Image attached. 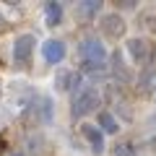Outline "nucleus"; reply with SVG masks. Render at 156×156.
Returning <instances> with one entry per match:
<instances>
[{
  "mask_svg": "<svg viewBox=\"0 0 156 156\" xmlns=\"http://www.w3.org/2000/svg\"><path fill=\"white\" fill-rule=\"evenodd\" d=\"M81 133H83V138L89 140V146H91L94 154H101V151H104V135H101V130L96 128V125H83Z\"/></svg>",
  "mask_w": 156,
  "mask_h": 156,
  "instance_id": "423d86ee",
  "label": "nucleus"
},
{
  "mask_svg": "<svg viewBox=\"0 0 156 156\" xmlns=\"http://www.w3.org/2000/svg\"><path fill=\"white\" fill-rule=\"evenodd\" d=\"M0 23H3V16H0Z\"/></svg>",
  "mask_w": 156,
  "mask_h": 156,
  "instance_id": "4468645a",
  "label": "nucleus"
},
{
  "mask_svg": "<svg viewBox=\"0 0 156 156\" xmlns=\"http://www.w3.org/2000/svg\"><path fill=\"white\" fill-rule=\"evenodd\" d=\"M99 128H101V133H117L120 125H117V120L109 115V112H101L99 115Z\"/></svg>",
  "mask_w": 156,
  "mask_h": 156,
  "instance_id": "1a4fd4ad",
  "label": "nucleus"
},
{
  "mask_svg": "<svg viewBox=\"0 0 156 156\" xmlns=\"http://www.w3.org/2000/svg\"><path fill=\"white\" fill-rule=\"evenodd\" d=\"M130 154H133V151H130L128 143H120V146L115 148V156H130Z\"/></svg>",
  "mask_w": 156,
  "mask_h": 156,
  "instance_id": "f8f14e48",
  "label": "nucleus"
},
{
  "mask_svg": "<svg viewBox=\"0 0 156 156\" xmlns=\"http://www.w3.org/2000/svg\"><path fill=\"white\" fill-rule=\"evenodd\" d=\"M42 55H44V60L50 65H57L65 57V44H62L60 39H47L44 44H42Z\"/></svg>",
  "mask_w": 156,
  "mask_h": 156,
  "instance_id": "20e7f679",
  "label": "nucleus"
},
{
  "mask_svg": "<svg viewBox=\"0 0 156 156\" xmlns=\"http://www.w3.org/2000/svg\"><path fill=\"white\" fill-rule=\"evenodd\" d=\"M101 31H104L109 39H120V37L125 34V21H122V16H117V13L104 16V21H101Z\"/></svg>",
  "mask_w": 156,
  "mask_h": 156,
  "instance_id": "39448f33",
  "label": "nucleus"
},
{
  "mask_svg": "<svg viewBox=\"0 0 156 156\" xmlns=\"http://www.w3.org/2000/svg\"><path fill=\"white\" fill-rule=\"evenodd\" d=\"M16 156H23V154H16Z\"/></svg>",
  "mask_w": 156,
  "mask_h": 156,
  "instance_id": "2eb2a0df",
  "label": "nucleus"
},
{
  "mask_svg": "<svg viewBox=\"0 0 156 156\" xmlns=\"http://www.w3.org/2000/svg\"><path fill=\"white\" fill-rule=\"evenodd\" d=\"M81 55H83V62H104L107 50L99 39H83L81 44Z\"/></svg>",
  "mask_w": 156,
  "mask_h": 156,
  "instance_id": "f03ea898",
  "label": "nucleus"
},
{
  "mask_svg": "<svg viewBox=\"0 0 156 156\" xmlns=\"http://www.w3.org/2000/svg\"><path fill=\"white\" fill-rule=\"evenodd\" d=\"M3 148H5V140H3V135H0V154H3Z\"/></svg>",
  "mask_w": 156,
  "mask_h": 156,
  "instance_id": "ddd939ff",
  "label": "nucleus"
},
{
  "mask_svg": "<svg viewBox=\"0 0 156 156\" xmlns=\"http://www.w3.org/2000/svg\"><path fill=\"white\" fill-rule=\"evenodd\" d=\"M128 52H130L133 60H143L146 52H148V44H146L143 39H130V42H128Z\"/></svg>",
  "mask_w": 156,
  "mask_h": 156,
  "instance_id": "6e6552de",
  "label": "nucleus"
},
{
  "mask_svg": "<svg viewBox=\"0 0 156 156\" xmlns=\"http://www.w3.org/2000/svg\"><path fill=\"white\" fill-rule=\"evenodd\" d=\"M34 44H37L34 34H21V37L16 39V44H13V60L26 62L29 57H31V52H34Z\"/></svg>",
  "mask_w": 156,
  "mask_h": 156,
  "instance_id": "7ed1b4c3",
  "label": "nucleus"
},
{
  "mask_svg": "<svg viewBox=\"0 0 156 156\" xmlns=\"http://www.w3.org/2000/svg\"><path fill=\"white\" fill-rule=\"evenodd\" d=\"M94 107H99V91L96 89H83L81 94L73 99V117H83V115H89Z\"/></svg>",
  "mask_w": 156,
  "mask_h": 156,
  "instance_id": "f257e3e1",
  "label": "nucleus"
},
{
  "mask_svg": "<svg viewBox=\"0 0 156 156\" xmlns=\"http://www.w3.org/2000/svg\"><path fill=\"white\" fill-rule=\"evenodd\" d=\"M42 120H44V122H50V120H52V99H50V96L42 99Z\"/></svg>",
  "mask_w": 156,
  "mask_h": 156,
  "instance_id": "9d476101",
  "label": "nucleus"
},
{
  "mask_svg": "<svg viewBox=\"0 0 156 156\" xmlns=\"http://www.w3.org/2000/svg\"><path fill=\"white\" fill-rule=\"evenodd\" d=\"M60 21H62L60 3H47V5H44V23H47V26H57Z\"/></svg>",
  "mask_w": 156,
  "mask_h": 156,
  "instance_id": "0eeeda50",
  "label": "nucleus"
},
{
  "mask_svg": "<svg viewBox=\"0 0 156 156\" xmlns=\"http://www.w3.org/2000/svg\"><path fill=\"white\" fill-rule=\"evenodd\" d=\"M81 11H83L86 16H91V13L99 11V3H83V5H81Z\"/></svg>",
  "mask_w": 156,
  "mask_h": 156,
  "instance_id": "9b49d317",
  "label": "nucleus"
}]
</instances>
